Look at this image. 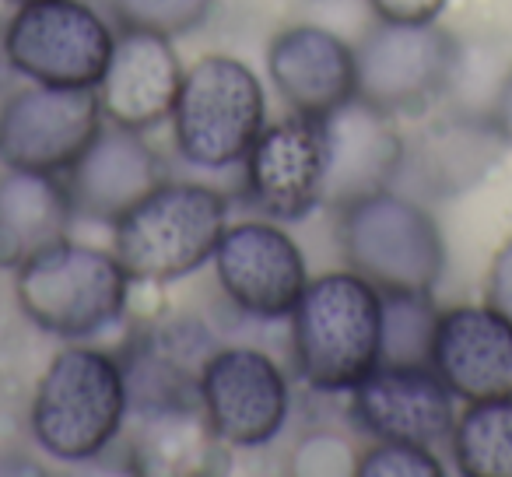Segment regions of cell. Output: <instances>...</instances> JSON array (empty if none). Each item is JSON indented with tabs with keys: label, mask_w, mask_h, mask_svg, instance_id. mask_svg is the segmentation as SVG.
I'll return each instance as SVG.
<instances>
[{
	"label": "cell",
	"mask_w": 512,
	"mask_h": 477,
	"mask_svg": "<svg viewBox=\"0 0 512 477\" xmlns=\"http://www.w3.org/2000/svg\"><path fill=\"white\" fill-rule=\"evenodd\" d=\"M292 348L313 390H355L379 365L383 292L355 271L313 278L292 309Z\"/></svg>",
	"instance_id": "obj_1"
},
{
	"label": "cell",
	"mask_w": 512,
	"mask_h": 477,
	"mask_svg": "<svg viewBox=\"0 0 512 477\" xmlns=\"http://www.w3.org/2000/svg\"><path fill=\"white\" fill-rule=\"evenodd\" d=\"M127 411L120 358L99 348H64L39 376L29 428L46 456L85 463L113 446Z\"/></svg>",
	"instance_id": "obj_2"
},
{
	"label": "cell",
	"mask_w": 512,
	"mask_h": 477,
	"mask_svg": "<svg viewBox=\"0 0 512 477\" xmlns=\"http://www.w3.org/2000/svg\"><path fill=\"white\" fill-rule=\"evenodd\" d=\"M228 204L200 183H162L113 221V257L141 285H169L200 271L225 232Z\"/></svg>",
	"instance_id": "obj_3"
},
{
	"label": "cell",
	"mask_w": 512,
	"mask_h": 477,
	"mask_svg": "<svg viewBox=\"0 0 512 477\" xmlns=\"http://www.w3.org/2000/svg\"><path fill=\"white\" fill-rule=\"evenodd\" d=\"M130 278L120 260L85 243L50 246L15 271V299L32 327L81 341L113 327L127 309Z\"/></svg>",
	"instance_id": "obj_4"
},
{
	"label": "cell",
	"mask_w": 512,
	"mask_h": 477,
	"mask_svg": "<svg viewBox=\"0 0 512 477\" xmlns=\"http://www.w3.org/2000/svg\"><path fill=\"white\" fill-rule=\"evenodd\" d=\"M267 106L260 78L242 60L207 53L183 74L172 106V141L197 169H228L242 162L260 137Z\"/></svg>",
	"instance_id": "obj_5"
},
{
	"label": "cell",
	"mask_w": 512,
	"mask_h": 477,
	"mask_svg": "<svg viewBox=\"0 0 512 477\" xmlns=\"http://www.w3.org/2000/svg\"><path fill=\"white\" fill-rule=\"evenodd\" d=\"M341 250L355 274L379 292H432L446 267L435 218L414 200L379 190L341 207Z\"/></svg>",
	"instance_id": "obj_6"
},
{
	"label": "cell",
	"mask_w": 512,
	"mask_h": 477,
	"mask_svg": "<svg viewBox=\"0 0 512 477\" xmlns=\"http://www.w3.org/2000/svg\"><path fill=\"white\" fill-rule=\"evenodd\" d=\"M113 43L109 22L81 0L18 4L8 22V64L32 85L95 88Z\"/></svg>",
	"instance_id": "obj_7"
},
{
	"label": "cell",
	"mask_w": 512,
	"mask_h": 477,
	"mask_svg": "<svg viewBox=\"0 0 512 477\" xmlns=\"http://www.w3.org/2000/svg\"><path fill=\"white\" fill-rule=\"evenodd\" d=\"M460 43L435 22L376 18L355 46L358 99L386 113H411L446 95Z\"/></svg>",
	"instance_id": "obj_8"
},
{
	"label": "cell",
	"mask_w": 512,
	"mask_h": 477,
	"mask_svg": "<svg viewBox=\"0 0 512 477\" xmlns=\"http://www.w3.org/2000/svg\"><path fill=\"white\" fill-rule=\"evenodd\" d=\"M102 130L95 88L32 85L0 106V165L67 176Z\"/></svg>",
	"instance_id": "obj_9"
},
{
	"label": "cell",
	"mask_w": 512,
	"mask_h": 477,
	"mask_svg": "<svg viewBox=\"0 0 512 477\" xmlns=\"http://www.w3.org/2000/svg\"><path fill=\"white\" fill-rule=\"evenodd\" d=\"M292 390L267 351L218 344L200 376V411L221 442L239 449L267 446L288 421Z\"/></svg>",
	"instance_id": "obj_10"
},
{
	"label": "cell",
	"mask_w": 512,
	"mask_h": 477,
	"mask_svg": "<svg viewBox=\"0 0 512 477\" xmlns=\"http://www.w3.org/2000/svg\"><path fill=\"white\" fill-rule=\"evenodd\" d=\"M211 260L221 292L256 320L292 316L295 302L309 285L302 250L285 228L271 221L225 225Z\"/></svg>",
	"instance_id": "obj_11"
},
{
	"label": "cell",
	"mask_w": 512,
	"mask_h": 477,
	"mask_svg": "<svg viewBox=\"0 0 512 477\" xmlns=\"http://www.w3.org/2000/svg\"><path fill=\"white\" fill-rule=\"evenodd\" d=\"M242 162L249 200L271 218L295 221L323 204L327 137L323 120L316 116L292 113L278 123H267Z\"/></svg>",
	"instance_id": "obj_12"
},
{
	"label": "cell",
	"mask_w": 512,
	"mask_h": 477,
	"mask_svg": "<svg viewBox=\"0 0 512 477\" xmlns=\"http://www.w3.org/2000/svg\"><path fill=\"white\" fill-rule=\"evenodd\" d=\"M218 341L204 323L169 320L148 327L120 358L130 411L179 418L200 407V376Z\"/></svg>",
	"instance_id": "obj_13"
},
{
	"label": "cell",
	"mask_w": 512,
	"mask_h": 477,
	"mask_svg": "<svg viewBox=\"0 0 512 477\" xmlns=\"http://www.w3.org/2000/svg\"><path fill=\"white\" fill-rule=\"evenodd\" d=\"M327 137V179L323 204L348 207L369 193L390 190L407 158V144L393 127V113L365 99H348L341 109L323 116Z\"/></svg>",
	"instance_id": "obj_14"
},
{
	"label": "cell",
	"mask_w": 512,
	"mask_h": 477,
	"mask_svg": "<svg viewBox=\"0 0 512 477\" xmlns=\"http://www.w3.org/2000/svg\"><path fill=\"white\" fill-rule=\"evenodd\" d=\"M355 421L372 439L435 446L456 425V397L432 365L379 362L351 390Z\"/></svg>",
	"instance_id": "obj_15"
},
{
	"label": "cell",
	"mask_w": 512,
	"mask_h": 477,
	"mask_svg": "<svg viewBox=\"0 0 512 477\" xmlns=\"http://www.w3.org/2000/svg\"><path fill=\"white\" fill-rule=\"evenodd\" d=\"M428 365L456 400L512 397V323L484 306H456L439 313Z\"/></svg>",
	"instance_id": "obj_16"
},
{
	"label": "cell",
	"mask_w": 512,
	"mask_h": 477,
	"mask_svg": "<svg viewBox=\"0 0 512 477\" xmlns=\"http://www.w3.org/2000/svg\"><path fill=\"white\" fill-rule=\"evenodd\" d=\"M183 64L169 36L144 29H120L102 71L99 92L102 116L116 127L151 130L165 123L183 85Z\"/></svg>",
	"instance_id": "obj_17"
},
{
	"label": "cell",
	"mask_w": 512,
	"mask_h": 477,
	"mask_svg": "<svg viewBox=\"0 0 512 477\" xmlns=\"http://www.w3.org/2000/svg\"><path fill=\"white\" fill-rule=\"evenodd\" d=\"M267 71L281 99L302 116H330L358 95L355 46L320 25H295L271 39Z\"/></svg>",
	"instance_id": "obj_18"
},
{
	"label": "cell",
	"mask_w": 512,
	"mask_h": 477,
	"mask_svg": "<svg viewBox=\"0 0 512 477\" xmlns=\"http://www.w3.org/2000/svg\"><path fill=\"white\" fill-rule=\"evenodd\" d=\"M64 183L74 211L116 221L127 207H134L144 193L162 183V165L141 130L109 123L95 134L85 155L67 169Z\"/></svg>",
	"instance_id": "obj_19"
},
{
	"label": "cell",
	"mask_w": 512,
	"mask_h": 477,
	"mask_svg": "<svg viewBox=\"0 0 512 477\" xmlns=\"http://www.w3.org/2000/svg\"><path fill=\"white\" fill-rule=\"evenodd\" d=\"M71 214V193L60 176L8 169L0 176V267L18 271L43 250L64 243Z\"/></svg>",
	"instance_id": "obj_20"
},
{
	"label": "cell",
	"mask_w": 512,
	"mask_h": 477,
	"mask_svg": "<svg viewBox=\"0 0 512 477\" xmlns=\"http://www.w3.org/2000/svg\"><path fill=\"white\" fill-rule=\"evenodd\" d=\"M456 470L467 477H512V397L474 400L449 432Z\"/></svg>",
	"instance_id": "obj_21"
},
{
	"label": "cell",
	"mask_w": 512,
	"mask_h": 477,
	"mask_svg": "<svg viewBox=\"0 0 512 477\" xmlns=\"http://www.w3.org/2000/svg\"><path fill=\"white\" fill-rule=\"evenodd\" d=\"M439 309L428 292H383V351L379 362L428 365Z\"/></svg>",
	"instance_id": "obj_22"
},
{
	"label": "cell",
	"mask_w": 512,
	"mask_h": 477,
	"mask_svg": "<svg viewBox=\"0 0 512 477\" xmlns=\"http://www.w3.org/2000/svg\"><path fill=\"white\" fill-rule=\"evenodd\" d=\"M214 0H109L120 29H144L158 36H183L207 22Z\"/></svg>",
	"instance_id": "obj_23"
},
{
	"label": "cell",
	"mask_w": 512,
	"mask_h": 477,
	"mask_svg": "<svg viewBox=\"0 0 512 477\" xmlns=\"http://www.w3.org/2000/svg\"><path fill=\"white\" fill-rule=\"evenodd\" d=\"M355 474L362 477H442L446 467L432 453V446L397 439H372V446L355 460Z\"/></svg>",
	"instance_id": "obj_24"
},
{
	"label": "cell",
	"mask_w": 512,
	"mask_h": 477,
	"mask_svg": "<svg viewBox=\"0 0 512 477\" xmlns=\"http://www.w3.org/2000/svg\"><path fill=\"white\" fill-rule=\"evenodd\" d=\"M344 460H358V456H351L337 435H309L299 453H295V470L299 474H344V470H355V463Z\"/></svg>",
	"instance_id": "obj_25"
},
{
	"label": "cell",
	"mask_w": 512,
	"mask_h": 477,
	"mask_svg": "<svg viewBox=\"0 0 512 477\" xmlns=\"http://www.w3.org/2000/svg\"><path fill=\"white\" fill-rule=\"evenodd\" d=\"M484 302L512 323V235L491 257L488 281H484Z\"/></svg>",
	"instance_id": "obj_26"
},
{
	"label": "cell",
	"mask_w": 512,
	"mask_h": 477,
	"mask_svg": "<svg viewBox=\"0 0 512 477\" xmlns=\"http://www.w3.org/2000/svg\"><path fill=\"white\" fill-rule=\"evenodd\" d=\"M449 0H369V8L383 22H435Z\"/></svg>",
	"instance_id": "obj_27"
},
{
	"label": "cell",
	"mask_w": 512,
	"mask_h": 477,
	"mask_svg": "<svg viewBox=\"0 0 512 477\" xmlns=\"http://www.w3.org/2000/svg\"><path fill=\"white\" fill-rule=\"evenodd\" d=\"M491 127H495L498 141L512 148V71L505 74L502 88L495 95V106H491Z\"/></svg>",
	"instance_id": "obj_28"
},
{
	"label": "cell",
	"mask_w": 512,
	"mask_h": 477,
	"mask_svg": "<svg viewBox=\"0 0 512 477\" xmlns=\"http://www.w3.org/2000/svg\"><path fill=\"white\" fill-rule=\"evenodd\" d=\"M8 25H4V22H0V74H4V71H8Z\"/></svg>",
	"instance_id": "obj_29"
},
{
	"label": "cell",
	"mask_w": 512,
	"mask_h": 477,
	"mask_svg": "<svg viewBox=\"0 0 512 477\" xmlns=\"http://www.w3.org/2000/svg\"><path fill=\"white\" fill-rule=\"evenodd\" d=\"M11 4H32V0H11Z\"/></svg>",
	"instance_id": "obj_30"
}]
</instances>
